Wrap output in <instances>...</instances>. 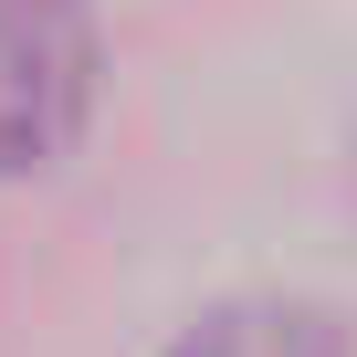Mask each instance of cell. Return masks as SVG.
Wrapping results in <instances>:
<instances>
[{
  "label": "cell",
  "mask_w": 357,
  "mask_h": 357,
  "mask_svg": "<svg viewBox=\"0 0 357 357\" xmlns=\"http://www.w3.org/2000/svg\"><path fill=\"white\" fill-rule=\"evenodd\" d=\"M95 95L84 0H0V178L74 147Z\"/></svg>",
  "instance_id": "cell-1"
},
{
  "label": "cell",
  "mask_w": 357,
  "mask_h": 357,
  "mask_svg": "<svg viewBox=\"0 0 357 357\" xmlns=\"http://www.w3.org/2000/svg\"><path fill=\"white\" fill-rule=\"evenodd\" d=\"M168 357H347V336L315 315V305H221V315H200L190 336H178Z\"/></svg>",
  "instance_id": "cell-2"
}]
</instances>
